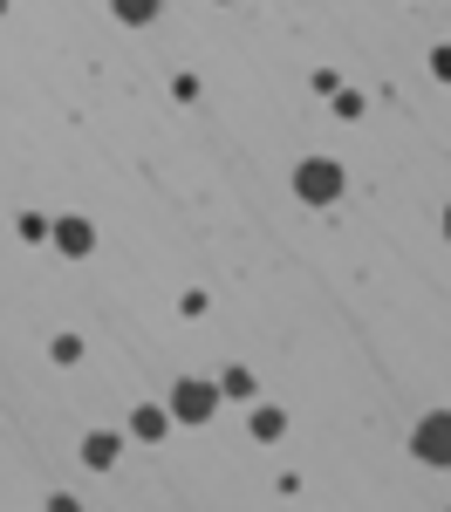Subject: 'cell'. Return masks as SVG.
<instances>
[{"mask_svg": "<svg viewBox=\"0 0 451 512\" xmlns=\"http://www.w3.org/2000/svg\"><path fill=\"white\" fill-rule=\"evenodd\" d=\"M294 192L308 198V205H335V198H342V164L335 158H301L294 164Z\"/></svg>", "mask_w": 451, "mask_h": 512, "instance_id": "cell-1", "label": "cell"}, {"mask_svg": "<svg viewBox=\"0 0 451 512\" xmlns=\"http://www.w3.org/2000/svg\"><path fill=\"white\" fill-rule=\"evenodd\" d=\"M219 410V383H205V376H185L178 390H171V417L178 424H205Z\"/></svg>", "mask_w": 451, "mask_h": 512, "instance_id": "cell-2", "label": "cell"}, {"mask_svg": "<svg viewBox=\"0 0 451 512\" xmlns=\"http://www.w3.org/2000/svg\"><path fill=\"white\" fill-rule=\"evenodd\" d=\"M410 451H417L424 465H451V410L424 417V424H417V437H410Z\"/></svg>", "mask_w": 451, "mask_h": 512, "instance_id": "cell-3", "label": "cell"}, {"mask_svg": "<svg viewBox=\"0 0 451 512\" xmlns=\"http://www.w3.org/2000/svg\"><path fill=\"white\" fill-rule=\"evenodd\" d=\"M82 465H89V472H110V465H117V431H89L82 437Z\"/></svg>", "mask_w": 451, "mask_h": 512, "instance_id": "cell-4", "label": "cell"}, {"mask_svg": "<svg viewBox=\"0 0 451 512\" xmlns=\"http://www.w3.org/2000/svg\"><path fill=\"white\" fill-rule=\"evenodd\" d=\"M55 246H62L69 260H82V253L96 246V226H89V219H62V226H55Z\"/></svg>", "mask_w": 451, "mask_h": 512, "instance_id": "cell-5", "label": "cell"}, {"mask_svg": "<svg viewBox=\"0 0 451 512\" xmlns=\"http://www.w3.org/2000/svg\"><path fill=\"white\" fill-rule=\"evenodd\" d=\"M110 14H117L123 28H144V21L158 14V0H110Z\"/></svg>", "mask_w": 451, "mask_h": 512, "instance_id": "cell-6", "label": "cell"}, {"mask_svg": "<svg viewBox=\"0 0 451 512\" xmlns=\"http://www.w3.org/2000/svg\"><path fill=\"white\" fill-rule=\"evenodd\" d=\"M130 431H137V437H164V431H171V417H164L158 403H144V410L130 417Z\"/></svg>", "mask_w": 451, "mask_h": 512, "instance_id": "cell-7", "label": "cell"}, {"mask_svg": "<svg viewBox=\"0 0 451 512\" xmlns=\"http://www.w3.org/2000/svg\"><path fill=\"white\" fill-rule=\"evenodd\" d=\"M281 431H287L281 410H253V437H281Z\"/></svg>", "mask_w": 451, "mask_h": 512, "instance_id": "cell-8", "label": "cell"}, {"mask_svg": "<svg viewBox=\"0 0 451 512\" xmlns=\"http://www.w3.org/2000/svg\"><path fill=\"white\" fill-rule=\"evenodd\" d=\"M219 390H226V396H253V376H246V369H226V383H219Z\"/></svg>", "mask_w": 451, "mask_h": 512, "instance_id": "cell-9", "label": "cell"}, {"mask_svg": "<svg viewBox=\"0 0 451 512\" xmlns=\"http://www.w3.org/2000/svg\"><path fill=\"white\" fill-rule=\"evenodd\" d=\"M431 76L451 82V41H438V48H431Z\"/></svg>", "mask_w": 451, "mask_h": 512, "instance_id": "cell-10", "label": "cell"}, {"mask_svg": "<svg viewBox=\"0 0 451 512\" xmlns=\"http://www.w3.org/2000/svg\"><path fill=\"white\" fill-rule=\"evenodd\" d=\"M445 233H451V205H445Z\"/></svg>", "mask_w": 451, "mask_h": 512, "instance_id": "cell-11", "label": "cell"}]
</instances>
